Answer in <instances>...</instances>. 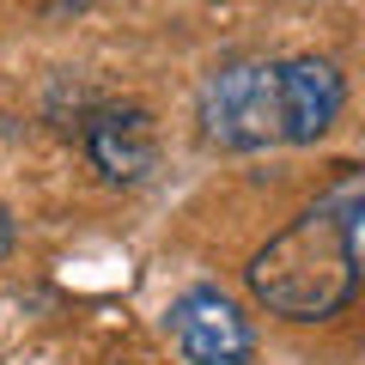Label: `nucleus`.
Wrapping results in <instances>:
<instances>
[{"label": "nucleus", "mask_w": 365, "mask_h": 365, "mask_svg": "<svg viewBox=\"0 0 365 365\" xmlns=\"http://www.w3.org/2000/svg\"><path fill=\"white\" fill-rule=\"evenodd\" d=\"M359 232H365V177L341 165V177L268 244L250 256L244 287L268 317L329 323L359 299Z\"/></svg>", "instance_id": "obj_1"}, {"label": "nucleus", "mask_w": 365, "mask_h": 365, "mask_svg": "<svg viewBox=\"0 0 365 365\" xmlns=\"http://www.w3.org/2000/svg\"><path fill=\"white\" fill-rule=\"evenodd\" d=\"M274 98H280V146H317L347 110V79L329 55H287L274 61Z\"/></svg>", "instance_id": "obj_4"}, {"label": "nucleus", "mask_w": 365, "mask_h": 365, "mask_svg": "<svg viewBox=\"0 0 365 365\" xmlns=\"http://www.w3.org/2000/svg\"><path fill=\"white\" fill-rule=\"evenodd\" d=\"M13 213H6V207H0V262H6V256H13Z\"/></svg>", "instance_id": "obj_6"}, {"label": "nucleus", "mask_w": 365, "mask_h": 365, "mask_svg": "<svg viewBox=\"0 0 365 365\" xmlns=\"http://www.w3.org/2000/svg\"><path fill=\"white\" fill-rule=\"evenodd\" d=\"M201 140L220 153H262L280 146V98H274V61H225L195 91Z\"/></svg>", "instance_id": "obj_2"}, {"label": "nucleus", "mask_w": 365, "mask_h": 365, "mask_svg": "<svg viewBox=\"0 0 365 365\" xmlns=\"http://www.w3.org/2000/svg\"><path fill=\"white\" fill-rule=\"evenodd\" d=\"M170 341H177V353L189 365H250L256 359V323L220 287H189L170 299Z\"/></svg>", "instance_id": "obj_3"}, {"label": "nucleus", "mask_w": 365, "mask_h": 365, "mask_svg": "<svg viewBox=\"0 0 365 365\" xmlns=\"http://www.w3.org/2000/svg\"><path fill=\"white\" fill-rule=\"evenodd\" d=\"M86 158L104 170L110 182H146L158 165V140H153V116L134 104H110L86 122Z\"/></svg>", "instance_id": "obj_5"}]
</instances>
